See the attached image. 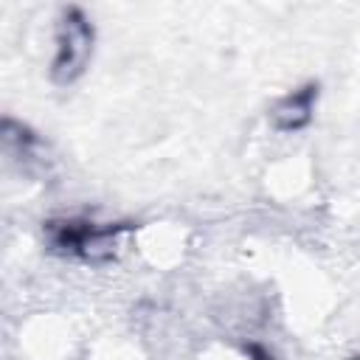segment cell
I'll list each match as a JSON object with an SVG mask.
<instances>
[{
    "label": "cell",
    "instance_id": "1",
    "mask_svg": "<svg viewBox=\"0 0 360 360\" xmlns=\"http://www.w3.org/2000/svg\"><path fill=\"white\" fill-rule=\"evenodd\" d=\"M135 222H98L93 217H53L42 222L45 248L70 262L107 264L115 259L121 236H127Z\"/></svg>",
    "mask_w": 360,
    "mask_h": 360
},
{
    "label": "cell",
    "instance_id": "2",
    "mask_svg": "<svg viewBox=\"0 0 360 360\" xmlns=\"http://www.w3.org/2000/svg\"><path fill=\"white\" fill-rule=\"evenodd\" d=\"M96 45V28L79 6H68L56 22V48L51 59V79L59 87L73 84L84 76Z\"/></svg>",
    "mask_w": 360,
    "mask_h": 360
},
{
    "label": "cell",
    "instance_id": "3",
    "mask_svg": "<svg viewBox=\"0 0 360 360\" xmlns=\"http://www.w3.org/2000/svg\"><path fill=\"white\" fill-rule=\"evenodd\" d=\"M321 96V84L318 82H304L295 90H290L287 96H281L273 107H270V124L276 132H301L312 124L315 118V104Z\"/></svg>",
    "mask_w": 360,
    "mask_h": 360
},
{
    "label": "cell",
    "instance_id": "4",
    "mask_svg": "<svg viewBox=\"0 0 360 360\" xmlns=\"http://www.w3.org/2000/svg\"><path fill=\"white\" fill-rule=\"evenodd\" d=\"M245 352H248V357H250V360H273V357H270V352H267L264 346H259V343H248V346H245Z\"/></svg>",
    "mask_w": 360,
    "mask_h": 360
}]
</instances>
